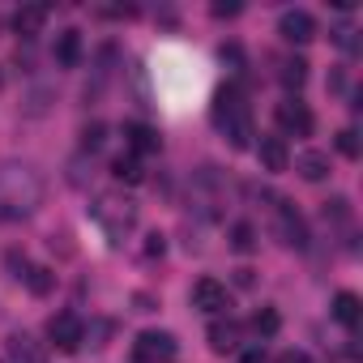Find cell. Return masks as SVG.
Returning a JSON list of instances; mask_svg holds the SVG:
<instances>
[{"label":"cell","instance_id":"obj_1","mask_svg":"<svg viewBox=\"0 0 363 363\" xmlns=\"http://www.w3.org/2000/svg\"><path fill=\"white\" fill-rule=\"evenodd\" d=\"M43 206V175L30 162H0V223L26 218Z\"/></svg>","mask_w":363,"mask_h":363},{"label":"cell","instance_id":"obj_2","mask_svg":"<svg viewBox=\"0 0 363 363\" xmlns=\"http://www.w3.org/2000/svg\"><path fill=\"white\" fill-rule=\"evenodd\" d=\"M210 120H214V128H218V133H227L231 150H248V145H252V137H257V128H252V111H248V103H244V94H240L235 86H227V90H218V94H214Z\"/></svg>","mask_w":363,"mask_h":363},{"label":"cell","instance_id":"obj_3","mask_svg":"<svg viewBox=\"0 0 363 363\" xmlns=\"http://www.w3.org/2000/svg\"><path fill=\"white\" fill-rule=\"evenodd\" d=\"M90 218L99 223V231H103L111 244H120V240L137 227V206H133L128 197H120V193H103V197H94Z\"/></svg>","mask_w":363,"mask_h":363},{"label":"cell","instance_id":"obj_4","mask_svg":"<svg viewBox=\"0 0 363 363\" xmlns=\"http://www.w3.org/2000/svg\"><path fill=\"white\" fill-rule=\"evenodd\" d=\"M133 354H137L141 363H175L179 342H175V333H167V329H145V333H137Z\"/></svg>","mask_w":363,"mask_h":363},{"label":"cell","instance_id":"obj_5","mask_svg":"<svg viewBox=\"0 0 363 363\" xmlns=\"http://www.w3.org/2000/svg\"><path fill=\"white\" fill-rule=\"evenodd\" d=\"M274 227H278V240L286 244V248H308V223H303V214L291 206V201H274Z\"/></svg>","mask_w":363,"mask_h":363},{"label":"cell","instance_id":"obj_6","mask_svg":"<svg viewBox=\"0 0 363 363\" xmlns=\"http://www.w3.org/2000/svg\"><path fill=\"white\" fill-rule=\"evenodd\" d=\"M274 120H278V128H282L278 137H312V128H316V120H312L308 103H299V99H286V103H278Z\"/></svg>","mask_w":363,"mask_h":363},{"label":"cell","instance_id":"obj_7","mask_svg":"<svg viewBox=\"0 0 363 363\" xmlns=\"http://www.w3.org/2000/svg\"><path fill=\"white\" fill-rule=\"evenodd\" d=\"M48 342H52L56 350H77V346L86 342L82 316H77V312H56V316L48 320Z\"/></svg>","mask_w":363,"mask_h":363},{"label":"cell","instance_id":"obj_8","mask_svg":"<svg viewBox=\"0 0 363 363\" xmlns=\"http://www.w3.org/2000/svg\"><path fill=\"white\" fill-rule=\"evenodd\" d=\"M193 308L206 316H223L231 308V291L218 278H201V282H193Z\"/></svg>","mask_w":363,"mask_h":363},{"label":"cell","instance_id":"obj_9","mask_svg":"<svg viewBox=\"0 0 363 363\" xmlns=\"http://www.w3.org/2000/svg\"><path fill=\"white\" fill-rule=\"evenodd\" d=\"M278 35L286 39V43H312L316 39V18L308 13V9H286L282 18H278Z\"/></svg>","mask_w":363,"mask_h":363},{"label":"cell","instance_id":"obj_10","mask_svg":"<svg viewBox=\"0 0 363 363\" xmlns=\"http://www.w3.org/2000/svg\"><path fill=\"white\" fill-rule=\"evenodd\" d=\"M257 158H261V167L274 171V175L291 167V150H286V141H282L278 133H261V141H257Z\"/></svg>","mask_w":363,"mask_h":363},{"label":"cell","instance_id":"obj_11","mask_svg":"<svg viewBox=\"0 0 363 363\" xmlns=\"http://www.w3.org/2000/svg\"><path fill=\"white\" fill-rule=\"evenodd\" d=\"M124 145H128V154L137 158V154H158V145H162V137H158V128H150V124H124Z\"/></svg>","mask_w":363,"mask_h":363},{"label":"cell","instance_id":"obj_12","mask_svg":"<svg viewBox=\"0 0 363 363\" xmlns=\"http://www.w3.org/2000/svg\"><path fill=\"white\" fill-rule=\"evenodd\" d=\"M329 312H333V320H337V325L354 329V325H359V312H363V299H359L354 291H337V295H333V308H329Z\"/></svg>","mask_w":363,"mask_h":363},{"label":"cell","instance_id":"obj_13","mask_svg":"<svg viewBox=\"0 0 363 363\" xmlns=\"http://www.w3.org/2000/svg\"><path fill=\"white\" fill-rule=\"evenodd\" d=\"M295 171L308 179V184H316V179L329 175V154H325V150H303V154L295 158Z\"/></svg>","mask_w":363,"mask_h":363},{"label":"cell","instance_id":"obj_14","mask_svg":"<svg viewBox=\"0 0 363 363\" xmlns=\"http://www.w3.org/2000/svg\"><path fill=\"white\" fill-rule=\"evenodd\" d=\"M210 346L218 350V354H231V350H240V325L227 316V320H214L210 325Z\"/></svg>","mask_w":363,"mask_h":363},{"label":"cell","instance_id":"obj_15","mask_svg":"<svg viewBox=\"0 0 363 363\" xmlns=\"http://www.w3.org/2000/svg\"><path fill=\"white\" fill-rule=\"evenodd\" d=\"M52 56H56V65L73 69V65L82 60V35H77V30H60V35H56V48H52Z\"/></svg>","mask_w":363,"mask_h":363},{"label":"cell","instance_id":"obj_16","mask_svg":"<svg viewBox=\"0 0 363 363\" xmlns=\"http://www.w3.org/2000/svg\"><path fill=\"white\" fill-rule=\"evenodd\" d=\"M9 363H43V346H35L30 333H13L9 337Z\"/></svg>","mask_w":363,"mask_h":363},{"label":"cell","instance_id":"obj_17","mask_svg":"<svg viewBox=\"0 0 363 363\" xmlns=\"http://www.w3.org/2000/svg\"><path fill=\"white\" fill-rule=\"evenodd\" d=\"M43 22H48V9H18V13H13V30H18V35H26V39H30V35H39V30H43Z\"/></svg>","mask_w":363,"mask_h":363},{"label":"cell","instance_id":"obj_18","mask_svg":"<svg viewBox=\"0 0 363 363\" xmlns=\"http://www.w3.org/2000/svg\"><path fill=\"white\" fill-rule=\"evenodd\" d=\"M227 244H231V252H252L257 248V227L252 223H231Z\"/></svg>","mask_w":363,"mask_h":363},{"label":"cell","instance_id":"obj_19","mask_svg":"<svg viewBox=\"0 0 363 363\" xmlns=\"http://www.w3.org/2000/svg\"><path fill=\"white\" fill-rule=\"evenodd\" d=\"M278 77H282V86H286V90H299V86L308 82V60H303V56L282 60V73H278Z\"/></svg>","mask_w":363,"mask_h":363},{"label":"cell","instance_id":"obj_20","mask_svg":"<svg viewBox=\"0 0 363 363\" xmlns=\"http://www.w3.org/2000/svg\"><path fill=\"white\" fill-rule=\"evenodd\" d=\"M22 278H26V286H30L35 295H48V291H52V282H56V274H52L48 265H26V274H22Z\"/></svg>","mask_w":363,"mask_h":363},{"label":"cell","instance_id":"obj_21","mask_svg":"<svg viewBox=\"0 0 363 363\" xmlns=\"http://www.w3.org/2000/svg\"><path fill=\"white\" fill-rule=\"evenodd\" d=\"M111 171H116V179H128V184H137V179H141V162H137L133 154H120V158L111 162Z\"/></svg>","mask_w":363,"mask_h":363},{"label":"cell","instance_id":"obj_22","mask_svg":"<svg viewBox=\"0 0 363 363\" xmlns=\"http://www.w3.org/2000/svg\"><path fill=\"white\" fill-rule=\"evenodd\" d=\"M278 325H282V320H278V312H274V308H261V312L252 316V329H257L261 337H274V333H278Z\"/></svg>","mask_w":363,"mask_h":363},{"label":"cell","instance_id":"obj_23","mask_svg":"<svg viewBox=\"0 0 363 363\" xmlns=\"http://www.w3.org/2000/svg\"><path fill=\"white\" fill-rule=\"evenodd\" d=\"M325 223H350V201L346 197L325 201Z\"/></svg>","mask_w":363,"mask_h":363},{"label":"cell","instance_id":"obj_24","mask_svg":"<svg viewBox=\"0 0 363 363\" xmlns=\"http://www.w3.org/2000/svg\"><path fill=\"white\" fill-rule=\"evenodd\" d=\"M337 150H342L346 158H359V133H354V128H342V133H337Z\"/></svg>","mask_w":363,"mask_h":363},{"label":"cell","instance_id":"obj_25","mask_svg":"<svg viewBox=\"0 0 363 363\" xmlns=\"http://www.w3.org/2000/svg\"><path fill=\"white\" fill-rule=\"evenodd\" d=\"M103 133H107L103 124H90V128L82 133V145H86V150H99V145H103Z\"/></svg>","mask_w":363,"mask_h":363},{"label":"cell","instance_id":"obj_26","mask_svg":"<svg viewBox=\"0 0 363 363\" xmlns=\"http://www.w3.org/2000/svg\"><path fill=\"white\" fill-rule=\"evenodd\" d=\"M333 39H337V48H346V52H354V48H359V43H354V30H350V26H342V30H337Z\"/></svg>","mask_w":363,"mask_h":363},{"label":"cell","instance_id":"obj_27","mask_svg":"<svg viewBox=\"0 0 363 363\" xmlns=\"http://www.w3.org/2000/svg\"><path fill=\"white\" fill-rule=\"evenodd\" d=\"M240 363H265V350H261V346H248V350L240 354Z\"/></svg>","mask_w":363,"mask_h":363},{"label":"cell","instance_id":"obj_28","mask_svg":"<svg viewBox=\"0 0 363 363\" xmlns=\"http://www.w3.org/2000/svg\"><path fill=\"white\" fill-rule=\"evenodd\" d=\"M278 363H312V359H308L303 350H282V354H278Z\"/></svg>","mask_w":363,"mask_h":363},{"label":"cell","instance_id":"obj_29","mask_svg":"<svg viewBox=\"0 0 363 363\" xmlns=\"http://www.w3.org/2000/svg\"><path fill=\"white\" fill-rule=\"evenodd\" d=\"M240 13V5H214V18H235Z\"/></svg>","mask_w":363,"mask_h":363}]
</instances>
